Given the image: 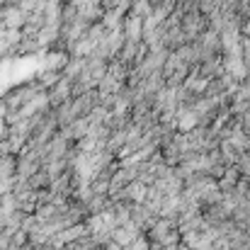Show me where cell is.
<instances>
[{
  "mask_svg": "<svg viewBox=\"0 0 250 250\" xmlns=\"http://www.w3.org/2000/svg\"><path fill=\"white\" fill-rule=\"evenodd\" d=\"M49 104H51V109H59L61 104H66L68 100H73V81L71 78H66V76H61V81L54 85V87H49Z\"/></svg>",
  "mask_w": 250,
  "mask_h": 250,
  "instance_id": "1",
  "label": "cell"
},
{
  "mask_svg": "<svg viewBox=\"0 0 250 250\" xmlns=\"http://www.w3.org/2000/svg\"><path fill=\"white\" fill-rule=\"evenodd\" d=\"M27 17H29V15H27L20 5H5V7L0 10V20H2L5 29H15V32H20V27L27 24Z\"/></svg>",
  "mask_w": 250,
  "mask_h": 250,
  "instance_id": "2",
  "label": "cell"
},
{
  "mask_svg": "<svg viewBox=\"0 0 250 250\" xmlns=\"http://www.w3.org/2000/svg\"><path fill=\"white\" fill-rule=\"evenodd\" d=\"M22 250H44V246H34V243H27Z\"/></svg>",
  "mask_w": 250,
  "mask_h": 250,
  "instance_id": "3",
  "label": "cell"
},
{
  "mask_svg": "<svg viewBox=\"0 0 250 250\" xmlns=\"http://www.w3.org/2000/svg\"><path fill=\"white\" fill-rule=\"evenodd\" d=\"M2 2H5V0H0V10H2Z\"/></svg>",
  "mask_w": 250,
  "mask_h": 250,
  "instance_id": "4",
  "label": "cell"
},
{
  "mask_svg": "<svg viewBox=\"0 0 250 250\" xmlns=\"http://www.w3.org/2000/svg\"><path fill=\"white\" fill-rule=\"evenodd\" d=\"M0 250H2V248H0Z\"/></svg>",
  "mask_w": 250,
  "mask_h": 250,
  "instance_id": "5",
  "label": "cell"
}]
</instances>
